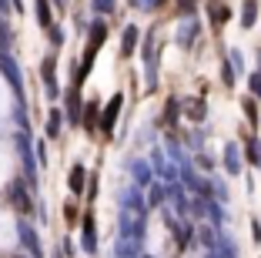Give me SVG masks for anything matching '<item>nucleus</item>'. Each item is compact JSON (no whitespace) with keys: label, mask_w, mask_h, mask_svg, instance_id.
I'll list each match as a JSON object with an SVG mask.
<instances>
[{"label":"nucleus","mask_w":261,"mask_h":258,"mask_svg":"<svg viewBox=\"0 0 261 258\" xmlns=\"http://www.w3.org/2000/svg\"><path fill=\"white\" fill-rule=\"evenodd\" d=\"M117 111H121V94H114V101H111V104H108V111H104V121H100V128H104V131H111V128H114Z\"/></svg>","instance_id":"nucleus-1"},{"label":"nucleus","mask_w":261,"mask_h":258,"mask_svg":"<svg viewBox=\"0 0 261 258\" xmlns=\"http://www.w3.org/2000/svg\"><path fill=\"white\" fill-rule=\"evenodd\" d=\"M254 7H258V0H245V14H241V24H245V27H251L254 17H258V14H254Z\"/></svg>","instance_id":"nucleus-2"},{"label":"nucleus","mask_w":261,"mask_h":258,"mask_svg":"<svg viewBox=\"0 0 261 258\" xmlns=\"http://www.w3.org/2000/svg\"><path fill=\"white\" fill-rule=\"evenodd\" d=\"M70 188H74L77 195L84 191V168H74V171H70Z\"/></svg>","instance_id":"nucleus-3"},{"label":"nucleus","mask_w":261,"mask_h":258,"mask_svg":"<svg viewBox=\"0 0 261 258\" xmlns=\"http://www.w3.org/2000/svg\"><path fill=\"white\" fill-rule=\"evenodd\" d=\"M37 17L44 27H50V7H47V0H37Z\"/></svg>","instance_id":"nucleus-4"},{"label":"nucleus","mask_w":261,"mask_h":258,"mask_svg":"<svg viewBox=\"0 0 261 258\" xmlns=\"http://www.w3.org/2000/svg\"><path fill=\"white\" fill-rule=\"evenodd\" d=\"M134 40H138V31H134V27H127V31H124V54L134 51Z\"/></svg>","instance_id":"nucleus-5"},{"label":"nucleus","mask_w":261,"mask_h":258,"mask_svg":"<svg viewBox=\"0 0 261 258\" xmlns=\"http://www.w3.org/2000/svg\"><path fill=\"white\" fill-rule=\"evenodd\" d=\"M94 7H97V10H111V7H114V0H94Z\"/></svg>","instance_id":"nucleus-6"},{"label":"nucleus","mask_w":261,"mask_h":258,"mask_svg":"<svg viewBox=\"0 0 261 258\" xmlns=\"http://www.w3.org/2000/svg\"><path fill=\"white\" fill-rule=\"evenodd\" d=\"M251 91L261 98V74H254V77H251Z\"/></svg>","instance_id":"nucleus-7"},{"label":"nucleus","mask_w":261,"mask_h":258,"mask_svg":"<svg viewBox=\"0 0 261 258\" xmlns=\"http://www.w3.org/2000/svg\"><path fill=\"white\" fill-rule=\"evenodd\" d=\"M215 20H218V24L228 20V10H224V7H215Z\"/></svg>","instance_id":"nucleus-8"},{"label":"nucleus","mask_w":261,"mask_h":258,"mask_svg":"<svg viewBox=\"0 0 261 258\" xmlns=\"http://www.w3.org/2000/svg\"><path fill=\"white\" fill-rule=\"evenodd\" d=\"M191 4L194 0H181V10H191Z\"/></svg>","instance_id":"nucleus-9"},{"label":"nucleus","mask_w":261,"mask_h":258,"mask_svg":"<svg viewBox=\"0 0 261 258\" xmlns=\"http://www.w3.org/2000/svg\"><path fill=\"white\" fill-rule=\"evenodd\" d=\"M4 37H7V31H4V27H0V40H4Z\"/></svg>","instance_id":"nucleus-10"},{"label":"nucleus","mask_w":261,"mask_h":258,"mask_svg":"<svg viewBox=\"0 0 261 258\" xmlns=\"http://www.w3.org/2000/svg\"><path fill=\"white\" fill-rule=\"evenodd\" d=\"M147 4H161V0H147Z\"/></svg>","instance_id":"nucleus-11"},{"label":"nucleus","mask_w":261,"mask_h":258,"mask_svg":"<svg viewBox=\"0 0 261 258\" xmlns=\"http://www.w3.org/2000/svg\"><path fill=\"white\" fill-rule=\"evenodd\" d=\"M4 4H7V0H0V7H4Z\"/></svg>","instance_id":"nucleus-12"}]
</instances>
